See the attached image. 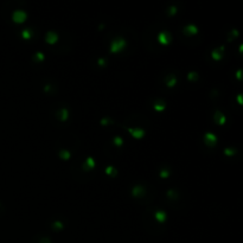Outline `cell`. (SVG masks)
<instances>
[{
	"instance_id": "obj_1",
	"label": "cell",
	"mask_w": 243,
	"mask_h": 243,
	"mask_svg": "<svg viewBox=\"0 0 243 243\" xmlns=\"http://www.w3.org/2000/svg\"><path fill=\"white\" fill-rule=\"evenodd\" d=\"M126 41H124V38L122 37H119V38H115L112 41L111 43V48H109V51H111L112 53H117V52H120L122 51L124 48H126Z\"/></svg>"
},
{
	"instance_id": "obj_2",
	"label": "cell",
	"mask_w": 243,
	"mask_h": 243,
	"mask_svg": "<svg viewBox=\"0 0 243 243\" xmlns=\"http://www.w3.org/2000/svg\"><path fill=\"white\" fill-rule=\"evenodd\" d=\"M12 19L17 24H21V23H24L27 19V13L23 10H15L12 14Z\"/></svg>"
},
{
	"instance_id": "obj_3",
	"label": "cell",
	"mask_w": 243,
	"mask_h": 243,
	"mask_svg": "<svg viewBox=\"0 0 243 243\" xmlns=\"http://www.w3.org/2000/svg\"><path fill=\"white\" fill-rule=\"evenodd\" d=\"M204 141H205V145H208L209 147H212L217 144V136L211 132H208L204 134Z\"/></svg>"
},
{
	"instance_id": "obj_4",
	"label": "cell",
	"mask_w": 243,
	"mask_h": 243,
	"mask_svg": "<svg viewBox=\"0 0 243 243\" xmlns=\"http://www.w3.org/2000/svg\"><path fill=\"white\" fill-rule=\"evenodd\" d=\"M158 42L161 45H168L171 43V35L166 31H161L158 35Z\"/></svg>"
},
{
	"instance_id": "obj_5",
	"label": "cell",
	"mask_w": 243,
	"mask_h": 243,
	"mask_svg": "<svg viewBox=\"0 0 243 243\" xmlns=\"http://www.w3.org/2000/svg\"><path fill=\"white\" fill-rule=\"evenodd\" d=\"M82 168L85 172H89V171L95 168V160H94V158H91V156H88V158L85 159V161L83 162Z\"/></svg>"
},
{
	"instance_id": "obj_6",
	"label": "cell",
	"mask_w": 243,
	"mask_h": 243,
	"mask_svg": "<svg viewBox=\"0 0 243 243\" xmlns=\"http://www.w3.org/2000/svg\"><path fill=\"white\" fill-rule=\"evenodd\" d=\"M57 41H58V35L55 32V31H49V32L46 33V36H45V42L48 43V44L53 45Z\"/></svg>"
},
{
	"instance_id": "obj_7",
	"label": "cell",
	"mask_w": 243,
	"mask_h": 243,
	"mask_svg": "<svg viewBox=\"0 0 243 243\" xmlns=\"http://www.w3.org/2000/svg\"><path fill=\"white\" fill-rule=\"evenodd\" d=\"M128 132L130 133V135L135 139H142L145 136V130L141 128H128Z\"/></svg>"
},
{
	"instance_id": "obj_8",
	"label": "cell",
	"mask_w": 243,
	"mask_h": 243,
	"mask_svg": "<svg viewBox=\"0 0 243 243\" xmlns=\"http://www.w3.org/2000/svg\"><path fill=\"white\" fill-rule=\"evenodd\" d=\"M184 33L187 36H193V35H197L198 33V27L196 26L194 24H189L184 27Z\"/></svg>"
},
{
	"instance_id": "obj_9",
	"label": "cell",
	"mask_w": 243,
	"mask_h": 243,
	"mask_svg": "<svg viewBox=\"0 0 243 243\" xmlns=\"http://www.w3.org/2000/svg\"><path fill=\"white\" fill-rule=\"evenodd\" d=\"M214 120L216 121V123H218L219 126H223V124L226 122V119H225V115L223 113H221L219 111H216L215 112V115H214Z\"/></svg>"
},
{
	"instance_id": "obj_10",
	"label": "cell",
	"mask_w": 243,
	"mask_h": 243,
	"mask_svg": "<svg viewBox=\"0 0 243 243\" xmlns=\"http://www.w3.org/2000/svg\"><path fill=\"white\" fill-rule=\"evenodd\" d=\"M223 51H224V46H219V48L212 50L211 52V57H212L215 61H221L223 57Z\"/></svg>"
},
{
	"instance_id": "obj_11",
	"label": "cell",
	"mask_w": 243,
	"mask_h": 243,
	"mask_svg": "<svg viewBox=\"0 0 243 243\" xmlns=\"http://www.w3.org/2000/svg\"><path fill=\"white\" fill-rule=\"evenodd\" d=\"M145 192H146V190L142 185H135L132 189V194L134 196V197H141V196L145 194Z\"/></svg>"
},
{
	"instance_id": "obj_12",
	"label": "cell",
	"mask_w": 243,
	"mask_h": 243,
	"mask_svg": "<svg viewBox=\"0 0 243 243\" xmlns=\"http://www.w3.org/2000/svg\"><path fill=\"white\" fill-rule=\"evenodd\" d=\"M154 218H155L159 223H164V222L166 221L167 215H166L165 211H162V210H158V211H155V214H154Z\"/></svg>"
},
{
	"instance_id": "obj_13",
	"label": "cell",
	"mask_w": 243,
	"mask_h": 243,
	"mask_svg": "<svg viewBox=\"0 0 243 243\" xmlns=\"http://www.w3.org/2000/svg\"><path fill=\"white\" fill-rule=\"evenodd\" d=\"M68 117H69V111L67 108H62L61 111L58 112V119L61 120V121H67L68 120Z\"/></svg>"
},
{
	"instance_id": "obj_14",
	"label": "cell",
	"mask_w": 243,
	"mask_h": 243,
	"mask_svg": "<svg viewBox=\"0 0 243 243\" xmlns=\"http://www.w3.org/2000/svg\"><path fill=\"white\" fill-rule=\"evenodd\" d=\"M165 108H166V103L164 102V101H161V100H158L154 103V109L156 112H164V111H165Z\"/></svg>"
},
{
	"instance_id": "obj_15",
	"label": "cell",
	"mask_w": 243,
	"mask_h": 243,
	"mask_svg": "<svg viewBox=\"0 0 243 243\" xmlns=\"http://www.w3.org/2000/svg\"><path fill=\"white\" fill-rule=\"evenodd\" d=\"M166 84L168 88H173L174 85L177 84V77L174 75H170L167 78H166Z\"/></svg>"
},
{
	"instance_id": "obj_16",
	"label": "cell",
	"mask_w": 243,
	"mask_h": 243,
	"mask_svg": "<svg viewBox=\"0 0 243 243\" xmlns=\"http://www.w3.org/2000/svg\"><path fill=\"white\" fill-rule=\"evenodd\" d=\"M21 38L25 39V41H29V39L32 38V31L29 29H24L21 31Z\"/></svg>"
},
{
	"instance_id": "obj_17",
	"label": "cell",
	"mask_w": 243,
	"mask_h": 243,
	"mask_svg": "<svg viewBox=\"0 0 243 243\" xmlns=\"http://www.w3.org/2000/svg\"><path fill=\"white\" fill-rule=\"evenodd\" d=\"M70 156H71V153H70L68 150H62L59 151V158L63 160H69Z\"/></svg>"
},
{
	"instance_id": "obj_18",
	"label": "cell",
	"mask_w": 243,
	"mask_h": 243,
	"mask_svg": "<svg viewBox=\"0 0 243 243\" xmlns=\"http://www.w3.org/2000/svg\"><path fill=\"white\" fill-rule=\"evenodd\" d=\"M106 173H107L108 176H111V177H115V176L117 174V171H116V168H114L113 166H107V167H106Z\"/></svg>"
},
{
	"instance_id": "obj_19",
	"label": "cell",
	"mask_w": 243,
	"mask_h": 243,
	"mask_svg": "<svg viewBox=\"0 0 243 243\" xmlns=\"http://www.w3.org/2000/svg\"><path fill=\"white\" fill-rule=\"evenodd\" d=\"M44 58H45L44 53H43V52H41V51H38V52H36V53L33 55V59H35L36 62H43V61H44Z\"/></svg>"
},
{
	"instance_id": "obj_20",
	"label": "cell",
	"mask_w": 243,
	"mask_h": 243,
	"mask_svg": "<svg viewBox=\"0 0 243 243\" xmlns=\"http://www.w3.org/2000/svg\"><path fill=\"white\" fill-rule=\"evenodd\" d=\"M236 154V150L232 147H226L224 148V155H228V156H231V155H235Z\"/></svg>"
},
{
	"instance_id": "obj_21",
	"label": "cell",
	"mask_w": 243,
	"mask_h": 243,
	"mask_svg": "<svg viewBox=\"0 0 243 243\" xmlns=\"http://www.w3.org/2000/svg\"><path fill=\"white\" fill-rule=\"evenodd\" d=\"M187 80L189 81H197L198 80V74L196 73V71H190L189 74H187Z\"/></svg>"
},
{
	"instance_id": "obj_22",
	"label": "cell",
	"mask_w": 243,
	"mask_h": 243,
	"mask_svg": "<svg viewBox=\"0 0 243 243\" xmlns=\"http://www.w3.org/2000/svg\"><path fill=\"white\" fill-rule=\"evenodd\" d=\"M52 228L55 229V230H62L64 228V224L62 223V222H59V221H55L53 223H52Z\"/></svg>"
},
{
	"instance_id": "obj_23",
	"label": "cell",
	"mask_w": 243,
	"mask_h": 243,
	"mask_svg": "<svg viewBox=\"0 0 243 243\" xmlns=\"http://www.w3.org/2000/svg\"><path fill=\"white\" fill-rule=\"evenodd\" d=\"M113 142H114V145H115V146L120 147V146H122V145H123V139H122L121 136H115V138L113 139Z\"/></svg>"
},
{
	"instance_id": "obj_24",
	"label": "cell",
	"mask_w": 243,
	"mask_h": 243,
	"mask_svg": "<svg viewBox=\"0 0 243 243\" xmlns=\"http://www.w3.org/2000/svg\"><path fill=\"white\" fill-rule=\"evenodd\" d=\"M113 121L112 119H109V117H103V119H101L100 123H101V126H108V124H111Z\"/></svg>"
},
{
	"instance_id": "obj_25",
	"label": "cell",
	"mask_w": 243,
	"mask_h": 243,
	"mask_svg": "<svg viewBox=\"0 0 243 243\" xmlns=\"http://www.w3.org/2000/svg\"><path fill=\"white\" fill-rule=\"evenodd\" d=\"M168 176H170V171H168V170H161V171L159 172V177L162 178V179L167 178Z\"/></svg>"
},
{
	"instance_id": "obj_26",
	"label": "cell",
	"mask_w": 243,
	"mask_h": 243,
	"mask_svg": "<svg viewBox=\"0 0 243 243\" xmlns=\"http://www.w3.org/2000/svg\"><path fill=\"white\" fill-rule=\"evenodd\" d=\"M178 12V9H177V6H171L170 9L167 10V13L170 14V15H174L176 13Z\"/></svg>"
},
{
	"instance_id": "obj_27",
	"label": "cell",
	"mask_w": 243,
	"mask_h": 243,
	"mask_svg": "<svg viewBox=\"0 0 243 243\" xmlns=\"http://www.w3.org/2000/svg\"><path fill=\"white\" fill-rule=\"evenodd\" d=\"M97 64H99V67H102V68L106 67V64H107V63H106V59L102 58V57L99 58V59H97Z\"/></svg>"
},
{
	"instance_id": "obj_28",
	"label": "cell",
	"mask_w": 243,
	"mask_h": 243,
	"mask_svg": "<svg viewBox=\"0 0 243 243\" xmlns=\"http://www.w3.org/2000/svg\"><path fill=\"white\" fill-rule=\"evenodd\" d=\"M236 77L238 78V80H241V78H242V70H237V73H236Z\"/></svg>"
},
{
	"instance_id": "obj_29",
	"label": "cell",
	"mask_w": 243,
	"mask_h": 243,
	"mask_svg": "<svg viewBox=\"0 0 243 243\" xmlns=\"http://www.w3.org/2000/svg\"><path fill=\"white\" fill-rule=\"evenodd\" d=\"M41 243H51V241H50L48 237H44V238L41 241Z\"/></svg>"
},
{
	"instance_id": "obj_30",
	"label": "cell",
	"mask_w": 243,
	"mask_h": 243,
	"mask_svg": "<svg viewBox=\"0 0 243 243\" xmlns=\"http://www.w3.org/2000/svg\"><path fill=\"white\" fill-rule=\"evenodd\" d=\"M237 100H238V103L242 105V99H241V94H238V96H237Z\"/></svg>"
}]
</instances>
